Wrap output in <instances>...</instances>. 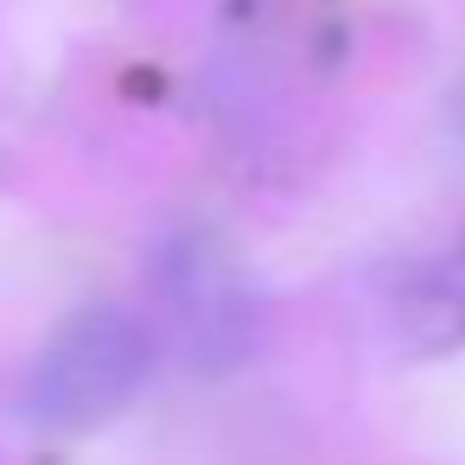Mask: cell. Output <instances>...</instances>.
I'll list each match as a JSON object with an SVG mask.
<instances>
[{"mask_svg": "<svg viewBox=\"0 0 465 465\" xmlns=\"http://www.w3.org/2000/svg\"><path fill=\"white\" fill-rule=\"evenodd\" d=\"M153 376V331L128 306H77L26 376V414L58 433L103 427Z\"/></svg>", "mask_w": 465, "mask_h": 465, "instance_id": "obj_1", "label": "cell"}, {"mask_svg": "<svg viewBox=\"0 0 465 465\" xmlns=\"http://www.w3.org/2000/svg\"><path fill=\"white\" fill-rule=\"evenodd\" d=\"M427 312H440V325L452 331V338H465V249L440 268V281H433V293L420 300Z\"/></svg>", "mask_w": 465, "mask_h": 465, "instance_id": "obj_2", "label": "cell"}]
</instances>
